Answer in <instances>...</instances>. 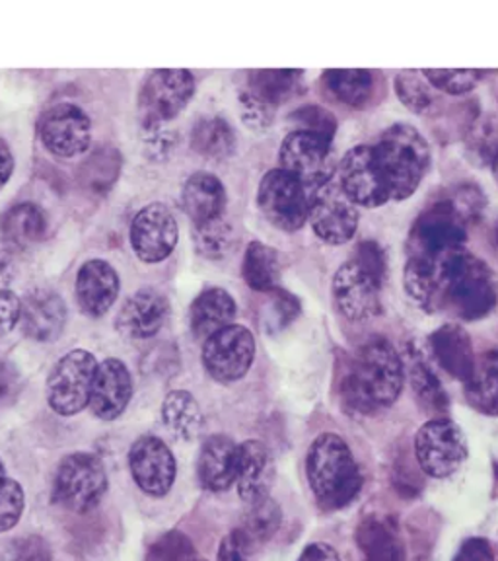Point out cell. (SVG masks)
<instances>
[{
	"label": "cell",
	"mask_w": 498,
	"mask_h": 561,
	"mask_svg": "<svg viewBox=\"0 0 498 561\" xmlns=\"http://www.w3.org/2000/svg\"><path fill=\"white\" fill-rule=\"evenodd\" d=\"M0 234L12 250H27L47 234V217L35 203H18L2 213Z\"/></svg>",
	"instance_id": "29"
},
{
	"label": "cell",
	"mask_w": 498,
	"mask_h": 561,
	"mask_svg": "<svg viewBox=\"0 0 498 561\" xmlns=\"http://www.w3.org/2000/svg\"><path fill=\"white\" fill-rule=\"evenodd\" d=\"M192 147L201 157L222 160L232 157L236 150V135L230 123L220 117H205L195 123L192 131Z\"/></svg>",
	"instance_id": "36"
},
{
	"label": "cell",
	"mask_w": 498,
	"mask_h": 561,
	"mask_svg": "<svg viewBox=\"0 0 498 561\" xmlns=\"http://www.w3.org/2000/svg\"><path fill=\"white\" fill-rule=\"evenodd\" d=\"M465 222L452 205L437 202L420 215L409 237V257L444 262L465 250Z\"/></svg>",
	"instance_id": "5"
},
{
	"label": "cell",
	"mask_w": 498,
	"mask_h": 561,
	"mask_svg": "<svg viewBox=\"0 0 498 561\" xmlns=\"http://www.w3.org/2000/svg\"><path fill=\"white\" fill-rule=\"evenodd\" d=\"M304 70L297 69H265L255 70L250 79V90L265 102L277 105L287 102L297 94L302 84Z\"/></svg>",
	"instance_id": "37"
},
{
	"label": "cell",
	"mask_w": 498,
	"mask_h": 561,
	"mask_svg": "<svg viewBox=\"0 0 498 561\" xmlns=\"http://www.w3.org/2000/svg\"><path fill=\"white\" fill-rule=\"evenodd\" d=\"M337 178L355 205L377 209L390 202V192L374 147L360 145L349 150L343 157Z\"/></svg>",
	"instance_id": "15"
},
{
	"label": "cell",
	"mask_w": 498,
	"mask_h": 561,
	"mask_svg": "<svg viewBox=\"0 0 498 561\" xmlns=\"http://www.w3.org/2000/svg\"><path fill=\"white\" fill-rule=\"evenodd\" d=\"M195 94V79L185 69H158L140 88L142 122L167 123L182 114Z\"/></svg>",
	"instance_id": "12"
},
{
	"label": "cell",
	"mask_w": 498,
	"mask_h": 561,
	"mask_svg": "<svg viewBox=\"0 0 498 561\" xmlns=\"http://www.w3.org/2000/svg\"><path fill=\"white\" fill-rule=\"evenodd\" d=\"M255 357L254 333L245 325L230 324L210 335L202 345V365L219 382H234L247 375Z\"/></svg>",
	"instance_id": "13"
},
{
	"label": "cell",
	"mask_w": 498,
	"mask_h": 561,
	"mask_svg": "<svg viewBox=\"0 0 498 561\" xmlns=\"http://www.w3.org/2000/svg\"><path fill=\"white\" fill-rule=\"evenodd\" d=\"M39 137L55 157H82L92 145V122L79 105H53L39 122Z\"/></svg>",
	"instance_id": "14"
},
{
	"label": "cell",
	"mask_w": 498,
	"mask_h": 561,
	"mask_svg": "<svg viewBox=\"0 0 498 561\" xmlns=\"http://www.w3.org/2000/svg\"><path fill=\"white\" fill-rule=\"evenodd\" d=\"M147 561H197V553L184 533L170 530L150 546Z\"/></svg>",
	"instance_id": "41"
},
{
	"label": "cell",
	"mask_w": 498,
	"mask_h": 561,
	"mask_svg": "<svg viewBox=\"0 0 498 561\" xmlns=\"http://www.w3.org/2000/svg\"><path fill=\"white\" fill-rule=\"evenodd\" d=\"M107 490V476L102 460L90 453H74L62 458L55 483L53 497L62 507L74 513H88L96 507Z\"/></svg>",
	"instance_id": "6"
},
{
	"label": "cell",
	"mask_w": 498,
	"mask_h": 561,
	"mask_svg": "<svg viewBox=\"0 0 498 561\" xmlns=\"http://www.w3.org/2000/svg\"><path fill=\"white\" fill-rule=\"evenodd\" d=\"M352 260L359 263L360 267H364L370 275H374L380 283H384L387 262H385L382 245L377 244V242H362L357 248V255Z\"/></svg>",
	"instance_id": "48"
},
{
	"label": "cell",
	"mask_w": 498,
	"mask_h": 561,
	"mask_svg": "<svg viewBox=\"0 0 498 561\" xmlns=\"http://www.w3.org/2000/svg\"><path fill=\"white\" fill-rule=\"evenodd\" d=\"M448 203H450L452 209L462 217V220L467 222V220L479 217L483 205H485V197H483L482 192L477 190V185H462V187L448 199Z\"/></svg>",
	"instance_id": "47"
},
{
	"label": "cell",
	"mask_w": 498,
	"mask_h": 561,
	"mask_svg": "<svg viewBox=\"0 0 498 561\" xmlns=\"http://www.w3.org/2000/svg\"><path fill=\"white\" fill-rule=\"evenodd\" d=\"M199 561H205V560H199Z\"/></svg>",
	"instance_id": "60"
},
{
	"label": "cell",
	"mask_w": 498,
	"mask_h": 561,
	"mask_svg": "<svg viewBox=\"0 0 498 561\" xmlns=\"http://www.w3.org/2000/svg\"><path fill=\"white\" fill-rule=\"evenodd\" d=\"M395 92L415 114H422L432 104L430 90L415 72H402L395 77Z\"/></svg>",
	"instance_id": "42"
},
{
	"label": "cell",
	"mask_w": 498,
	"mask_h": 561,
	"mask_svg": "<svg viewBox=\"0 0 498 561\" xmlns=\"http://www.w3.org/2000/svg\"><path fill=\"white\" fill-rule=\"evenodd\" d=\"M405 382V367L394 345L372 340L360 347L350 363L341 394L352 412L374 413L390 408L399 398Z\"/></svg>",
	"instance_id": "1"
},
{
	"label": "cell",
	"mask_w": 498,
	"mask_h": 561,
	"mask_svg": "<svg viewBox=\"0 0 498 561\" xmlns=\"http://www.w3.org/2000/svg\"><path fill=\"white\" fill-rule=\"evenodd\" d=\"M454 561H495V552H493L489 540L470 538L462 543Z\"/></svg>",
	"instance_id": "52"
},
{
	"label": "cell",
	"mask_w": 498,
	"mask_h": 561,
	"mask_svg": "<svg viewBox=\"0 0 498 561\" xmlns=\"http://www.w3.org/2000/svg\"><path fill=\"white\" fill-rule=\"evenodd\" d=\"M2 480H7V473H4V465H2V460H0V482Z\"/></svg>",
	"instance_id": "58"
},
{
	"label": "cell",
	"mask_w": 498,
	"mask_h": 561,
	"mask_svg": "<svg viewBox=\"0 0 498 561\" xmlns=\"http://www.w3.org/2000/svg\"><path fill=\"white\" fill-rule=\"evenodd\" d=\"M273 458L262 440H245L238 447L236 485L245 503H255L269 495L271 490Z\"/></svg>",
	"instance_id": "23"
},
{
	"label": "cell",
	"mask_w": 498,
	"mask_h": 561,
	"mask_svg": "<svg viewBox=\"0 0 498 561\" xmlns=\"http://www.w3.org/2000/svg\"><path fill=\"white\" fill-rule=\"evenodd\" d=\"M493 174H495V180L498 182V150L495 158H493Z\"/></svg>",
	"instance_id": "57"
},
{
	"label": "cell",
	"mask_w": 498,
	"mask_h": 561,
	"mask_svg": "<svg viewBox=\"0 0 498 561\" xmlns=\"http://www.w3.org/2000/svg\"><path fill=\"white\" fill-rule=\"evenodd\" d=\"M97 360L90 351L72 350L53 367L47 380V400L53 412L74 415L90 403Z\"/></svg>",
	"instance_id": "7"
},
{
	"label": "cell",
	"mask_w": 498,
	"mask_h": 561,
	"mask_svg": "<svg viewBox=\"0 0 498 561\" xmlns=\"http://www.w3.org/2000/svg\"><path fill=\"white\" fill-rule=\"evenodd\" d=\"M298 561H341V558L329 543L315 542L308 546Z\"/></svg>",
	"instance_id": "54"
},
{
	"label": "cell",
	"mask_w": 498,
	"mask_h": 561,
	"mask_svg": "<svg viewBox=\"0 0 498 561\" xmlns=\"http://www.w3.org/2000/svg\"><path fill=\"white\" fill-rule=\"evenodd\" d=\"M306 473L315 500L327 511L349 505L362 490L359 465L349 445L335 433H324L312 443Z\"/></svg>",
	"instance_id": "2"
},
{
	"label": "cell",
	"mask_w": 498,
	"mask_h": 561,
	"mask_svg": "<svg viewBox=\"0 0 498 561\" xmlns=\"http://www.w3.org/2000/svg\"><path fill=\"white\" fill-rule=\"evenodd\" d=\"M247 556H250V552H247L244 542L240 540L236 530L230 533L220 543L219 561H250Z\"/></svg>",
	"instance_id": "53"
},
{
	"label": "cell",
	"mask_w": 498,
	"mask_h": 561,
	"mask_svg": "<svg viewBox=\"0 0 498 561\" xmlns=\"http://www.w3.org/2000/svg\"><path fill=\"white\" fill-rule=\"evenodd\" d=\"M14 172V157L12 150L4 140H0V192L4 190V185L9 184L10 178Z\"/></svg>",
	"instance_id": "55"
},
{
	"label": "cell",
	"mask_w": 498,
	"mask_h": 561,
	"mask_svg": "<svg viewBox=\"0 0 498 561\" xmlns=\"http://www.w3.org/2000/svg\"><path fill=\"white\" fill-rule=\"evenodd\" d=\"M497 279L487 263L467 254V250L448 263L438 310H448L473 322L489 316L497 307Z\"/></svg>",
	"instance_id": "4"
},
{
	"label": "cell",
	"mask_w": 498,
	"mask_h": 561,
	"mask_svg": "<svg viewBox=\"0 0 498 561\" xmlns=\"http://www.w3.org/2000/svg\"><path fill=\"white\" fill-rule=\"evenodd\" d=\"M14 561H53L51 550L42 538L30 536L16 543Z\"/></svg>",
	"instance_id": "51"
},
{
	"label": "cell",
	"mask_w": 498,
	"mask_h": 561,
	"mask_svg": "<svg viewBox=\"0 0 498 561\" xmlns=\"http://www.w3.org/2000/svg\"><path fill=\"white\" fill-rule=\"evenodd\" d=\"M240 107H242V119L245 125L254 131H267L275 119V105L265 102L257 96L250 88L240 92Z\"/></svg>",
	"instance_id": "43"
},
{
	"label": "cell",
	"mask_w": 498,
	"mask_h": 561,
	"mask_svg": "<svg viewBox=\"0 0 498 561\" xmlns=\"http://www.w3.org/2000/svg\"><path fill=\"white\" fill-rule=\"evenodd\" d=\"M234 316H236V302L228 290H202L201 295L193 300L192 310H189L193 335L197 340L207 342L210 335L232 324Z\"/></svg>",
	"instance_id": "28"
},
{
	"label": "cell",
	"mask_w": 498,
	"mask_h": 561,
	"mask_svg": "<svg viewBox=\"0 0 498 561\" xmlns=\"http://www.w3.org/2000/svg\"><path fill=\"white\" fill-rule=\"evenodd\" d=\"M324 82L333 96L341 104L362 110L374 96V77L370 70L329 69L325 70Z\"/></svg>",
	"instance_id": "31"
},
{
	"label": "cell",
	"mask_w": 498,
	"mask_h": 561,
	"mask_svg": "<svg viewBox=\"0 0 498 561\" xmlns=\"http://www.w3.org/2000/svg\"><path fill=\"white\" fill-rule=\"evenodd\" d=\"M482 70L473 69H425L422 77L429 80L432 87L438 90L452 94V96H460V94H467L472 92L473 88L479 84L482 80Z\"/></svg>",
	"instance_id": "40"
},
{
	"label": "cell",
	"mask_w": 498,
	"mask_h": 561,
	"mask_svg": "<svg viewBox=\"0 0 498 561\" xmlns=\"http://www.w3.org/2000/svg\"><path fill=\"white\" fill-rule=\"evenodd\" d=\"M308 220L315 234L327 244H345L355 237L359 227V210L343 190L337 174L312 193Z\"/></svg>",
	"instance_id": "8"
},
{
	"label": "cell",
	"mask_w": 498,
	"mask_h": 561,
	"mask_svg": "<svg viewBox=\"0 0 498 561\" xmlns=\"http://www.w3.org/2000/svg\"><path fill=\"white\" fill-rule=\"evenodd\" d=\"M121 167L123 158L119 150L114 147H102V149L94 150L80 167V185L94 195H104L114 187Z\"/></svg>",
	"instance_id": "34"
},
{
	"label": "cell",
	"mask_w": 498,
	"mask_h": 561,
	"mask_svg": "<svg viewBox=\"0 0 498 561\" xmlns=\"http://www.w3.org/2000/svg\"><path fill=\"white\" fill-rule=\"evenodd\" d=\"M282 513L279 505L267 495L263 500L250 503V511L245 513L244 523L236 528V535L244 542L247 552L257 550V546L267 542L279 530Z\"/></svg>",
	"instance_id": "33"
},
{
	"label": "cell",
	"mask_w": 498,
	"mask_h": 561,
	"mask_svg": "<svg viewBox=\"0 0 498 561\" xmlns=\"http://www.w3.org/2000/svg\"><path fill=\"white\" fill-rule=\"evenodd\" d=\"M132 378L119 359H105L97 365L90 394V408L100 420L114 421L131 402Z\"/></svg>",
	"instance_id": "20"
},
{
	"label": "cell",
	"mask_w": 498,
	"mask_h": 561,
	"mask_svg": "<svg viewBox=\"0 0 498 561\" xmlns=\"http://www.w3.org/2000/svg\"><path fill=\"white\" fill-rule=\"evenodd\" d=\"M179 238L174 213L162 203H150L131 222L132 252L140 262L160 263L172 255Z\"/></svg>",
	"instance_id": "16"
},
{
	"label": "cell",
	"mask_w": 498,
	"mask_h": 561,
	"mask_svg": "<svg viewBox=\"0 0 498 561\" xmlns=\"http://www.w3.org/2000/svg\"><path fill=\"white\" fill-rule=\"evenodd\" d=\"M67 324V305L55 290L35 289L20 300V325L35 342L51 343Z\"/></svg>",
	"instance_id": "19"
},
{
	"label": "cell",
	"mask_w": 498,
	"mask_h": 561,
	"mask_svg": "<svg viewBox=\"0 0 498 561\" xmlns=\"http://www.w3.org/2000/svg\"><path fill=\"white\" fill-rule=\"evenodd\" d=\"M464 385L465 398L473 410L485 415H498V351L479 355Z\"/></svg>",
	"instance_id": "30"
},
{
	"label": "cell",
	"mask_w": 498,
	"mask_h": 561,
	"mask_svg": "<svg viewBox=\"0 0 498 561\" xmlns=\"http://www.w3.org/2000/svg\"><path fill=\"white\" fill-rule=\"evenodd\" d=\"M242 275L250 289L273 293L280 280V257L277 250L263 242L247 245Z\"/></svg>",
	"instance_id": "32"
},
{
	"label": "cell",
	"mask_w": 498,
	"mask_h": 561,
	"mask_svg": "<svg viewBox=\"0 0 498 561\" xmlns=\"http://www.w3.org/2000/svg\"><path fill=\"white\" fill-rule=\"evenodd\" d=\"M415 455L422 472L432 478H448L460 470L467 458L462 430L450 420H432L415 437Z\"/></svg>",
	"instance_id": "11"
},
{
	"label": "cell",
	"mask_w": 498,
	"mask_h": 561,
	"mask_svg": "<svg viewBox=\"0 0 498 561\" xmlns=\"http://www.w3.org/2000/svg\"><path fill=\"white\" fill-rule=\"evenodd\" d=\"M360 561H407L405 543L394 518L370 515L357 528Z\"/></svg>",
	"instance_id": "25"
},
{
	"label": "cell",
	"mask_w": 498,
	"mask_h": 561,
	"mask_svg": "<svg viewBox=\"0 0 498 561\" xmlns=\"http://www.w3.org/2000/svg\"><path fill=\"white\" fill-rule=\"evenodd\" d=\"M166 316V298L157 290H139L119 310L117 330L129 340H149L160 332Z\"/></svg>",
	"instance_id": "22"
},
{
	"label": "cell",
	"mask_w": 498,
	"mask_h": 561,
	"mask_svg": "<svg viewBox=\"0 0 498 561\" xmlns=\"http://www.w3.org/2000/svg\"><path fill=\"white\" fill-rule=\"evenodd\" d=\"M429 347L438 365L447 370L450 377L465 382L472 375L475 365L472 337L464 328L447 324L438 328L429 337Z\"/></svg>",
	"instance_id": "24"
},
{
	"label": "cell",
	"mask_w": 498,
	"mask_h": 561,
	"mask_svg": "<svg viewBox=\"0 0 498 561\" xmlns=\"http://www.w3.org/2000/svg\"><path fill=\"white\" fill-rule=\"evenodd\" d=\"M24 511V491L14 480L0 482V533H7L16 526Z\"/></svg>",
	"instance_id": "45"
},
{
	"label": "cell",
	"mask_w": 498,
	"mask_h": 561,
	"mask_svg": "<svg viewBox=\"0 0 498 561\" xmlns=\"http://www.w3.org/2000/svg\"><path fill=\"white\" fill-rule=\"evenodd\" d=\"M132 478L140 490L154 497L166 495L175 480V458L162 438L144 435L129 453Z\"/></svg>",
	"instance_id": "18"
},
{
	"label": "cell",
	"mask_w": 498,
	"mask_h": 561,
	"mask_svg": "<svg viewBox=\"0 0 498 561\" xmlns=\"http://www.w3.org/2000/svg\"><path fill=\"white\" fill-rule=\"evenodd\" d=\"M166 125L167 123L142 122V140L149 157L154 160H164L174 149V133L170 131Z\"/></svg>",
	"instance_id": "46"
},
{
	"label": "cell",
	"mask_w": 498,
	"mask_h": 561,
	"mask_svg": "<svg viewBox=\"0 0 498 561\" xmlns=\"http://www.w3.org/2000/svg\"><path fill=\"white\" fill-rule=\"evenodd\" d=\"M193 244H195V250L207 260H224L234 250L236 232L222 215L219 219L195 225Z\"/></svg>",
	"instance_id": "38"
},
{
	"label": "cell",
	"mask_w": 498,
	"mask_h": 561,
	"mask_svg": "<svg viewBox=\"0 0 498 561\" xmlns=\"http://www.w3.org/2000/svg\"><path fill=\"white\" fill-rule=\"evenodd\" d=\"M300 314V302L294 295L285 290H273L271 325L285 328Z\"/></svg>",
	"instance_id": "49"
},
{
	"label": "cell",
	"mask_w": 498,
	"mask_h": 561,
	"mask_svg": "<svg viewBox=\"0 0 498 561\" xmlns=\"http://www.w3.org/2000/svg\"><path fill=\"white\" fill-rule=\"evenodd\" d=\"M382 285L384 283H380L374 275L360 267L359 263L350 260L343 263L339 272L333 277L335 305L349 320H370L382 312Z\"/></svg>",
	"instance_id": "17"
},
{
	"label": "cell",
	"mask_w": 498,
	"mask_h": 561,
	"mask_svg": "<svg viewBox=\"0 0 498 561\" xmlns=\"http://www.w3.org/2000/svg\"><path fill=\"white\" fill-rule=\"evenodd\" d=\"M257 205L273 227L294 232L306 225L310 197L304 185L285 170H271L263 175Z\"/></svg>",
	"instance_id": "10"
},
{
	"label": "cell",
	"mask_w": 498,
	"mask_h": 561,
	"mask_svg": "<svg viewBox=\"0 0 498 561\" xmlns=\"http://www.w3.org/2000/svg\"><path fill=\"white\" fill-rule=\"evenodd\" d=\"M119 287V275L112 263L105 260H90L80 267L74 290L82 312L92 318H100L114 307Z\"/></svg>",
	"instance_id": "21"
},
{
	"label": "cell",
	"mask_w": 498,
	"mask_h": 561,
	"mask_svg": "<svg viewBox=\"0 0 498 561\" xmlns=\"http://www.w3.org/2000/svg\"><path fill=\"white\" fill-rule=\"evenodd\" d=\"M409 378H412L415 394L427 410L437 413L447 412V392L442 390L437 375L430 370L429 365L417 353L409 357Z\"/></svg>",
	"instance_id": "39"
},
{
	"label": "cell",
	"mask_w": 498,
	"mask_h": 561,
	"mask_svg": "<svg viewBox=\"0 0 498 561\" xmlns=\"http://www.w3.org/2000/svg\"><path fill=\"white\" fill-rule=\"evenodd\" d=\"M292 122L297 123V131L315 133L324 139L333 140V135L337 131V119L335 115L329 114L324 107L317 105H306L300 107L292 114Z\"/></svg>",
	"instance_id": "44"
},
{
	"label": "cell",
	"mask_w": 498,
	"mask_h": 561,
	"mask_svg": "<svg viewBox=\"0 0 498 561\" xmlns=\"http://www.w3.org/2000/svg\"><path fill=\"white\" fill-rule=\"evenodd\" d=\"M20 322V298L12 290H0V340Z\"/></svg>",
	"instance_id": "50"
},
{
	"label": "cell",
	"mask_w": 498,
	"mask_h": 561,
	"mask_svg": "<svg viewBox=\"0 0 498 561\" xmlns=\"http://www.w3.org/2000/svg\"><path fill=\"white\" fill-rule=\"evenodd\" d=\"M374 150L390 199L412 197L429 172L430 149L425 137L407 123H395L385 129Z\"/></svg>",
	"instance_id": "3"
},
{
	"label": "cell",
	"mask_w": 498,
	"mask_h": 561,
	"mask_svg": "<svg viewBox=\"0 0 498 561\" xmlns=\"http://www.w3.org/2000/svg\"><path fill=\"white\" fill-rule=\"evenodd\" d=\"M12 279V265H10L9 255L0 252V290H7Z\"/></svg>",
	"instance_id": "56"
},
{
	"label": "cell",
	"mask_w": 498,
	"mask_h": 561,
	"mask_svg": "<svg viewBox=\"0 0 498 561\" xmlns=\"http://www.w3.org/2000/svg\"><path fill=\"white\" fill-rule=\"evenodd\" d=\"M497 240H498V225H497Z\"/></svg>",
	"instance_id": "59"
},
{
	"label": "cell",
	"mask_w": 498,
	"mask_h": 561,
	"mask_svg": "<svg viewBox=\"0 0 498 561\" xmlns=\"http://www.w3.org/2000/svg\"><path fill=\"white\" fill-rule=\"evenodd\" d=\"M182 205L193 225L219 219L227 209V190L217 175L195 172L185 182Z\"/></svg>",
	"instance_id": "27"
},
{
	"label": "cell",
	"mask_w": 498,
	"mask_h": 561,
	"mask_svg": "<svg viewBox=\"0 0 498 561\" xmlns=\"http://www.w3.org/2000/svg\"><path fill=\"white\" fill-rule=\"evenodd\" d=\"M238 445L230 437L215 435L202 443L197 462L199 482L209 491H227L236 483Z\"/></svg>",
	"instance_id": "26"
},
{
	"label": "cell",
	"mask_w": 498,
	"mask_h": 561,
	"mask_svg": "<svg viewBox=\"0 0 498 561\" xmlns=\"http://www.w3.org/2000/svg\"><path fill=\"white\" fill-rule=\"evenodd\" d=\"M280 167L306 190H317L335 175L332 140L315 133H290L280 145Z\"/></svg>",
	"instance_id": "9"
},
{
	"label": "cell",
	"mask_w": 498,
	"mask_h": 561,
	"mask_svg": "<svg viewBox=\"0 0 498 561\" xmlns=\"http://www.w3.org/2000/svg\"><path fill=\"white\" fill-rule=\"evenodd\" d=\"M162 417L170 433L182 440H192L202 427L201 408L197 400L185 390H175L162 403Z\"/></svg>",
	"instance_id": "35"
}]
</instances>
